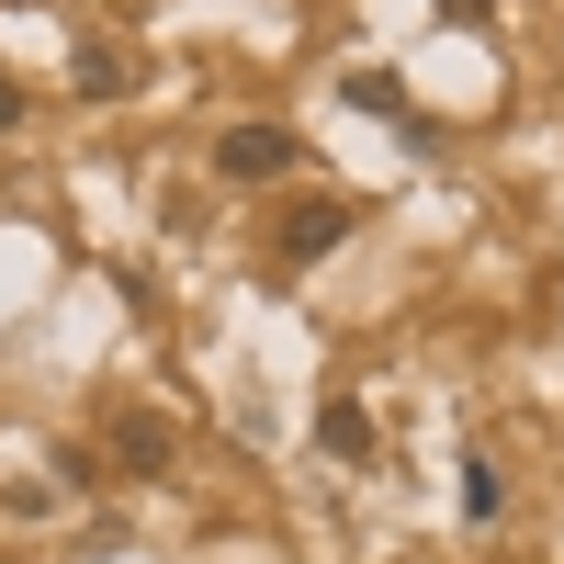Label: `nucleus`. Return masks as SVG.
<instances>
[{
  "label": "nucleus",
  "mask_w": 564,
  "mask_h": 564,
  "mask_svg": "<svg viewBox=\"0 0 564 564\" xmlns=\"http://www.w3.org/2000/svg\"><path fill=\"white\" fill-rule=\"evenodd\" d=\"M0 124H23V90H12V79H0Z\"/></svg>",
  "instance_id": "9"
},
{
  "label": "nucleus",
  "mask_w": 564,
  "mask_h": 564,
  "mask_svg": "<svg viewBox=\"0 0 564 564\" xmlns=\"http://www.w3.org/2000/svg\"><path fill=\"white\" fill-rule=\"evenodd\" d=\"M350 102H361V113H395V124H406V90H395L384 68H361V79H350Z\"/></svg>",
  "instance_id": "7"
},
{
  "label": "nucleus",
  "mask_w": 564,
  "mask_h": 564,
  "mask_svg": "<svg viewBox=\"0 0 564 564\" xmlns=\"http://www.w3.org/2000/svg\"><path fill=\"white\" fill-rule=\"evenodd\" d=\"M68 90H90V102H124V90H135V57H124V45H79V57H68Z\"/></svg>",
  "instance_id": "4"
},
{
  "label": "nucleus",
  "mask_w": 564,
  "mask_h": 564,
  "mask_svg": "<svg viewBox=\"0 0 564 564\" xmlns=\"http://www.w3.org/2000/svg\"><path fill=\"white\" fill-rule=\"evenodd\" d=\"M316 452H327V463H372V417H361V395H327V406H316Z\"/></svg>",
  "instance_id": "3"
},
{
  "label": "nucleus",
  "mask_w": 564,
  "mask_h": 564,
  "mask_svg": "<svg viewBox=\"0 0 564 564\" xmlns=\"http://www.w3.org/2000/svg\"><path fill=\"white\" fill-rule=\"evenodd\" d=\"M215 170L226 181H282V170H294V135H282V124H226L215 135Z\"/></svg>",
  "instance_id": "1"
},
{
  "label": "nucleus",
  "mask_w": 564,
  "mask_h": 564,
  "mask_svg": "<svg viewBox=\"0 0 564 564\" xmlns=\"http://www.w3.org/2000/svg\"><path fill=\"white\" fill-rule=\"evenodd\" d=\"M497 508H508V475L497 463H463V520H497Z\"/></svg>",
  "instance_id": "6"
},
{
  "label": "nucleus",
  "mask_w": 564,
  "mask_h": 564,
  "mask_svg": "<svg viewBox=\"0 0 564 564\" xmlns=\"http://www.w3.org/2000/svg\"><path fill=\"white\" fill-rule=\"evenodd\" d=\"M441 23H486V0H441Z\"/></svg>",
  "instance_id": "8"
},
{
  "label": "nucleus",
  "mask_w": 564,
  "mask_h": 564,
  "mask_svg": "<svg viewBox=\"0 0 564 564\" xmlns=\"http://www.w3.org/2000/svg\"><path fill=\"white\" fill-rule=\"evenodd\" d=\"M350 226H361L350 204H327V193H316V204H294V215H282V260H294V271H305V260H327V249H339V238H350Z\"/></svg>",
  "instance_id": "2"
},
{
  "label": "nucleus",
  "mask_w": 564,
  "mask_h": 564,
  "mask_svg": "<svg viewBox=\"0 0 564 564\" xmlns=\"http://www.w3.org/2000/svg\"><path fill=\"white\" fill-rule=\"evenodd\" d=\"M113 452H124V475H159V463H170V430H159V417H113Z\"/></svg>",
  "instance_id": "5"
}]
</instances>
